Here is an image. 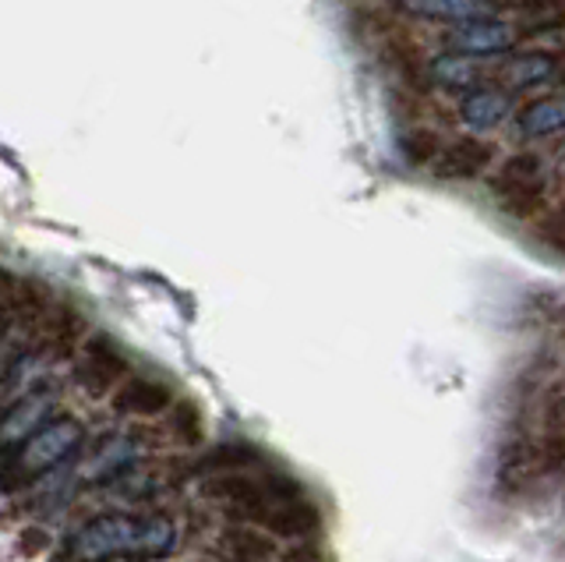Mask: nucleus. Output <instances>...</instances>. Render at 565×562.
I'll list each match as a JSON object with an SVG mask.
<instances>
[{"label": "nucleus", "mask_w": 565, "mask_h": 562, "mask_svg": "<svg viewBox=\"0 0 565 562\" xmlns=\"http://www.w3.org/2000/svg\"><path fill=\"white\" fill-rule=\"evenodd\" d=\"M516 43V29L509 22H499V19H467V22H456L449 32H446V46L449 54L456 57H467V61H477V57H494L502 54Z\"/></svg>", "instance_id": "5"}, {"label": "nucleus", "mask_w": 565, "mask_h": 562, "mask_svg": "<svg viewBox=\"0 0 565 562\" xmlns=\"http://www.w3.org/2000/svg\"><path fill=\"white\" fill-rule=\"evenodd\" d=\"M494 160V146L484 138H456L435 160V173L446 181H470Z\"/></svg>", "instance_id": "9"}, {"label": "nucleus", "mask_w": 565, "mask_h": 562, "mask_svg": "<svg viewBox=\"0 0 565 562\" xmlns=\"http://www.w3.org/2000/svg\"><path fill=\"white\" fill-rule=\"evenodd\" d=\"M220 549L226 562H269L276 555V541L269 534L247 531V527H230L220 541Z\"/></svg>", "instance_id": "13"}, {"label": "nucleus", "mask_w": 565, "mask_h": 562, "mask_svg": "<svg viewBox=\"0 0 565 562\" xmlns=\"http://www.w3.org/2000/svg\"><path fill=\"white\" fill-rule=\"evenodd\" d=\"M512 114V99L502 89H473L459 103V117L473 131H491Z\"/></svg>", "instance_id": "11"}, {"label": "nucleus", "mask_w": 565, "mask_h": 562, "mask_svg": "<svg viewBox=\"0 0 565 562\" xmlns=\"http://www.w3.org/2000/svg\"><path fill=\"white\" fill-rule=\"evenodd\" d=\"M14 287H18V279H14L11 273H4V269H0V308L8 305V297L14 294Z\"/></svg>", "instance_id": "22"}, {"label": "nucleus", "mask_w": 565, "mask_h": 562, "mask_svg": "<svg viewBox=\"0 0 565 562\" xmlns=\"http://www.w3.org/2000/svg\"><path fill=\"white\" fill-rule=\"evenodd\" d=\"M555 57L552 54H520L502 64V78L512 89H526V85H537V82H547L555 75Z\"/></svg>", "instance_id": "15"}, {"label": "nucleus", "mask_w": 565, "mask_h": 562, "mask_svg": "<svg viewBox=\"0 0 565 562\" xmlns=\"http://www.w3.org/2000/svg\"><path fill=\"white\" fill-rule=\"evenodd\" d=\"M177 549V527L156 513H103L71 534L64 562L159 559Z\"/></svg>", "instance_id": "1"}, {"label": "nucleus", "mask_w": 565, "mask_h": 562, "mask_svg": "<svg viewBox=\"0 0 565 562\" xmlns=\"http://www.w3.org/2000/svg\"><path fill=\"white\" fill-rule=\"evenodd\" d=\"M428 78L446 85V89H470V85L481 82V67H477V61L441 54V57L428 61Z\"/></svg>", "instance_id": "16"}, {"label": "nucleus", "mask_w": 565, "mask_h": 562, "mask_svg": "<svg viewBox=\"0 0 565 562\" xmlns=\"http://www.w3.org/2000/svg\"><path fill=\"white\" fill-rule=\"evenodd\" d=\"M120 379H128V358L110 337H88L75 368V382L88 396H106Z\"/></svg>", "instance_id": "4"}, {"label": "nucleus", "mask_w": 565, "mask_h": 562, "mask_svg": "<svg viewBox=\"0 0 565 562\" xmlns=\"http://www.w3.org/2000/svg\"><path fill=\"white\" fill-rule=\"evenodd\" d=\"M170 432L181 438L184 446H194L202 438V425H199V411L191 407V403H181V407L173 411V421H170Z\"/></svg>", "instance_id": "19"}, {"label": "nucleus", "mask_w": 565, "mask_h": 562, "mask_svg": "<svg viewBox=\"0 0 565 562\" xmlns=\"http://www.w3.org/2000/svg\"><path fill=\"white\" fill-rule=\"evenodd\" d=\"M565 128V96H547L541 103H530L520 114V131L526 138H544Z\"/></svg>", "instance_id": "14"}, {"label": "nucleus", "mask_w": 565, "mask_h": 562, "mask_svg": "<svg viewBox=\"0 0 565 562\" xmlns=\"http://www.w3.org/2000/svg\"><path fill=\"white\" fill-rule=\"evenodd\" d=\"M541 237H544L547 244H555L558 252H565V220H558V216L544 220V226H541Z\"/></svg>", "instance_id": "20"}, {"label": "nucleus", "mask_w": 565, "mask_h": 562, "mask_svg": "<svg viewBox=\"0 0 565 562\" xmlns=\"http://www.w3.org/2000/svg\"><path fill=\"white\" fill-rule=\"evenodd\" d=\"M491 191H494V199H499V205L505 209L509 216L534 220L541 213L544 191H547L541 156H534V152L512 156V160L502 167L499 178L491 181Z\"/></svg>", "instance_id": "3"}, {"label": "nucleus", "mask_w": 565, "mask_h": 562, "mask_svg": "<svg viewBox=\"0 0 565 562\" xmlns=\"http://www.w3.org/2000/svg\"><path fill=\"white\" fill-rule=\"evenodd\" d=\"M544 474L541 467V456L534 443H512L502 453V464H499V488L502 496H523V491L534 485Z\"/></svg>", "instance_id": "10"}, {"label": "nucleus", "mask_w": 565, "mask_h": 562, "mask_svg": "<svg viewBox=\"0 0 565 562\" xmlns=\"http://www.w3.org/2000/svg\"><path fill=\"white\" fill-rule=\"evenodd\" d=\"M534 446H537L544 470H562L565 467V396L547 403L544 428H541V438Z\"/></svg>", "instance_id": "12"}, {"label": "nucleus", "mask_w": 565, "mask_h": 562, "mask_svg": "<svg viewBox=\"0 0 565 562\" xmlns=\"http://www.w3.org/2000/svg\"><path fill=\"white\" fill-rule=\"evenodd\" d=\"M282 562H322V552H318L311 541H300L287 555H282Z\"/></svg>", "instance_id": "21"}, {"label": "nucleus", "mask_w": 565, "mask_h": 562, "mask_svg": "<svg viewBox=\"0 0 565 562\" xmlns=\"http://www.w3.org/2000/svg\"><path fill=\"white\" fill-rule=\"evenodd\" d=\"M258 527L265 534H276V538H297V541H311L322 527V513L318 506L300 491V496L290 499H273V506L265 509Z\"/></svg>", "instance_id": "7"}, {"label": "nucleus", "mask_w": 565, "mask_h": 562, "mask_svg": "<svg viewBox=\"0 0 565 562\" xmlns=\"http://www.w3.org/2000/svg\"><path fill=\"white\" fill-rule=\"evenodd\" d=\"M170 403H173L170 385L149 375L124 379L120 390L114 393V411L124 417H159L163 411H170Z\"/></svg>", "instance_id": "8"}, {"label": "nucleus", "mask_w": 565, "mask_h": 562, "mask_svg": "<svg viewBox=\"0 0 565 562\" xmlns=\"http://www.w3.org/2000/svg\"><path fill=\"white\" fill-rule=\"evenodd\" d=\"M53 403H57V390H32L18 400L14 407L0 417V453L8 456L11 449L22 446L29 435L40 432L50 421Z\"/></svg>", "instance_id": "6"}, {"label": "nucleus", "mask_w": 565, "mask_h": 562, "mask_svg": "<svg viewBox=\"0 0 565 562\" xmlns=\"http://www.w3.org/2000/svg\"><path fill=\"white\" fill-rule=\"evenodd\" d=\"M399 149H403V156L411 163L424 167V163H435L438 160L441 142H438V135L431 128H406L399 135Z\"/></svg>", "instance_id": "17"}, {"label": "nucleus", "mask_w": 565, "mask_h": 562, "mask_svg": "<svg viewBox=\"0 0 565 562\" xmlns=\"http://www.w3.org/2000/svg\"><path fill=\"white\" fill-rule=\"evenodd\" d=\"M403 11H414V14H438V19H484V14L494 11V4H456V0H449V4H406Z\"/></svg>", "instance_id": "18"}, {"label": "nucleus", "mask_w": 565, "mask_h": 562, "mask_svg": "<svg viewBox=\"0 0 565 562\" xmlns=\"http://www.w3.org/2000/svg\"><path fill=\"white\" fill-rule=\"evenodd\" d=\"M82 425L75 417H53L46 425L29 435L22 446L11 449L0 464V488L14 491V488H25L32 481L46 478L50 470L64 467L71 456L82 449Z\"/></svg>", "instance_id": "2"}]
</instances>
